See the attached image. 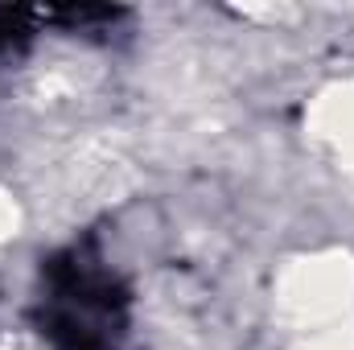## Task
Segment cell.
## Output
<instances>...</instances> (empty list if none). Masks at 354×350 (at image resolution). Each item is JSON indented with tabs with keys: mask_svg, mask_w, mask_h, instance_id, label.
<instances>
[{
	"mask_svg": "<svg viewBox=\"0 0 354 350\" xmlns=\"http://www.w3.org/2000/svg\"><path fill=\"white\" fill-rule=\"evenodd\" d=\"M25 21H29L25 8H0V46H8L17 33H25Z\"/></svg>",
	"mask_w": 354,
	"mask_h": 350,
	"instance_id": "6da1fadb",
	"label": "cell"
}]
</instances>
